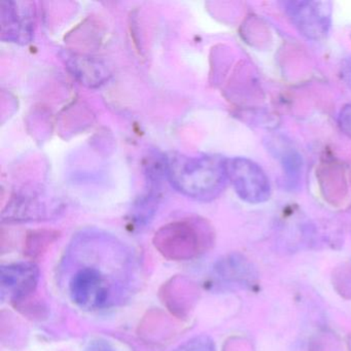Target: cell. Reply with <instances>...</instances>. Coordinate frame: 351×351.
I'll return each instance as SVG.
<instances>
[{
	"label": "cell",
	"instance_id": "cell-13",
	"mask_svg": "<svg viewBox=\"0 0 351 351\" xmlns=\"http://www.w3.org/2000/svg\"><path fill=\"white\" fill-rule=\"evenodd\" d=\"M339 126L341 130L351 138V104L343 106L338 116Z\"/></svg>",
	"mask_w": 351,
	"mask_h": 351
},
{
	"label": "cell",
	"instance_id": "cell-3",
	"mask_svg": "<svg viewBox=\"0 0 351 351\" xmlns=\"http://www.w3.org/2000/svg\"><path fill=\"white\" fill-rule=\"evenodd\" d=\"M228 176L236 194L245 202L260 204L270 198L268 176L256 162L242 157L228 159Z\"/></svg>",
	"mask_w": 351,
	"mask_h": 351
},
{
	"label": "cell",
	"instance_id": "cell-4",
	"mask_svg": "<svg viewBox=\"0 0 351 351\" xmlns=\"http://www.w3.org/2000/svg\"><path fill=\"white\" fill-rule=\"evenodd\" d=\"M285 13L298 32L308 40L326 38L332 24V5L330 1H285Z\"/></svg>",
	"mask_w": 351,
	"mask_h": 351
},
{
	"label": "cell",
	"instance_id": "cell-7",
	"mask_svg": "<svg viewBox=\"0 0 351 351\" xmlns=\"http://www.w3.org/2000/svg\"><path fill=\"white\" fill-rule=\"evenodd\" d=\"M159 297L172 315L184 319L194 310L198 300V289L191 279L174 276L162 285Z\"/></svg>",
	"mask_w": 351,
	"mask_h": 351
},
{
	"label": "cell",
	"instance_id": "cell-5",
	"mask_svg": "<svg viewBox=\"0 0 351 351\" xmlns=\"http://www.w3.org/2000/svg\"><path fill=\"white\" fill-rule=\"evenodd\" d=\"M69 293L73 301L86 310L106 307L112 295L108 278L95 267L77 270L69 282Z\"/></svg>",
	"mask_w": 351,
	"mask_h": 351
},
{
	"label": "cell",
	"instance_id": "cell-2",
	"mask_svg": "<svg viewBox=\"0 0 351 351\" xmlns=\"http://www.w3.org/2000/svg\"><path fill=\"white\" fill-rule=\"evenodd\" d=\"M213 231L199 217L172 221L160 228L154 236L156 250L170 261H189L208 250L213 243Z\"/></svg>",
	"mask_w": 351,
	"mask_h": 351
},
{
	"label": "cell",
	"instance_id": "cell-12",
	"mask_svg": "<svg viewBox=\"0 0 351 351\" xmlns=\"http://www.w3.org/2000/svg\"><path fill=\"white\" fill-rule=\"evenodd\" d=\"M174 351H215V343L205 335L194 337Z\"/></svg>",
	"mask_w": 351,
	"mask_h": 351
},
{
	"label": "cell",
	"instance_id": "cell-10",
	"mask_svg": "<svg viewBox=\"0 0 351 351\" xmlns=\"http://www.w3.org/2000/svg\"><path fill=\"white\" fill-rule=\"evenodd\" d=\"M12 305L20 313L23 314L26 317L32 318V319L42 320L48 315L46 305H45L44 302L38 299L36 293L28 295V297L19 300V301L14 302Z\"/></svg>",
	"mask_w": 351,
	"mask_h": 351
},
{
	"label": "cell",
	"instance_id": "cell-11",
	"mask_svg": "<svg viewBox=\"0 0 351 351\" xmlns=\"http://www.w3.org/2000/svg\"><path fill=\"white\" fill-rule=\"evenodd\" d=\"M278 155L280 156L281 163L287 178L291 182H297L301 174L302 168V159L299 154L285 145V147H282Z\"/></svg>",
	"mask_w": 351,
	"mask_h": 351
},
{
	"label": "cell",
	"instance_id": "cell-1",
	"mask_svg": "<svg viewBox=\"0 0 351 351\" xmlns=\"http://www.w3.org/2000/svg\"><path fill=\"white\" fill-rule=\"evenodd\" d=\"M165 172L172 186L199 201L217 198L229 182L228 159L217 155L172 154L166 161Z\"/></svg>",
	"mask_w": 351,
	"mask_h": 351
},
{
	"label": "cell",
	"instance_id": "cell-14",
	"mask_svg": "<svg viewBox=\"0 0 351 351\" xmlns=\"http://www.w3.org/2000/svg\"><path fill=\"white\" fill-rule=\"evenodd\" d=\"M86 351H114V347L106 340L92 341Z\"/></svg>",
	"mask_w": 351,
	"mask_h": 351
},
{
	"label": "cell",
	"instance_id": "cell-15",
	"mask_svg": "<svg viewBox=\"0 0 351 351\" xmlns=\"http://www.w3.org/2000/svg\"><path fill=\"white\" fill-rule=\"evenodd\" d=\"M341 75H342L344 83L351 89V57L343 62L342 67H341Z\"/></svg>",
	"mask_w": 351,
	"mask_h": 351
},
{
	"label": "cell",
	"instance_id": "cell-6",
	"mask_svg": "<svg viewBox=\"0 0 351 351\" xmlns=\"http://www.w3.org/2000/svg\"><path fill=\"white\" fill-rule=\"evenodd\" d=\"M40 270L34 263H17L1 267V299L9 298L11 304L34 295L38 289Z\"/></svg>",
	"mask_w": 351,
	"mask_h": 351
},
{
	"label": "cell",
	"instance_id": "cell-9",
	"mask_svg": "<svg viewBox=\"0 0 351 351\" xmlns=\"http://www.w3.org/2000/svg\"><path fill=\"white\" fill-rule=\"evenodd\" d=\"M59 236L60 233L56 230L40 229L28 232L24 240V256L29 260L42 258Z\"/></svg>",
	"mask_w": 351,
	"mask_h": 351
},
{
	"label": "cell",
	"instance_id": "cell-8",
	"mask_svg": "<svg viewBox=\"0 0 351 351\" xmlns=\"http://www.w3.org/2000/svg\"><path fill=\"white\" fill-rule=\"evenodd\" d=\"M217 272L229 283L246 287L254 283L256 274L252 264L239 256H230L217 263Z\"/></svg>",
	"mask_w": 351,
	"mask_h": 351
}]
</instances>
